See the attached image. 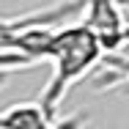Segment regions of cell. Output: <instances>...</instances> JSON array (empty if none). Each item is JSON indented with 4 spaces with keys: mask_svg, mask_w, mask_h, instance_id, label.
Instances as JSON below:
<instances>
[{
    "mask_svg": "<svg viewBox=\"0 0 129 129\" xmlns=\"http://www.w3.org/2000/svg\"><path fill=\"white\" fill-rule=\"evenodd\" d=\"M104 58V50L99 41L93 39V33L85 25H60L55 27L47 60L52 63V74L44 85L41 93V107L58 118V107L63 104L66 93L72 91V85H77L88 72H93Z\"/></svg>",
    "mask_w": 129,
    "mask_h": 129,
    "instance_id": "cell-1",
    "label": "cell"
},
{
    "mask_svg": "<svg viewBox=\"0 0 129 129\" xmlns=\"http://www.w3.org/2000/svg\"><path fill=\"white\" fill-rule=\"evenodd\" d=\"M99 41L104 55L121 52L126 44V17L113 0H82V22Z\"/></svg>",
    "mask_w": 129,
    "mask_h": 129,
    "instance_id": "cell-2",
    "label": "cell"
},
{
    "mask_svg": "<svg viewBox=\"0 0 129 129\" xmlns=\"http://www.w3.org/2000/svg\"><path fill=\"white\" fill-rule=\"evenodd\" d=\"M8 66H27V60L22 58V55H17V52L3 50V47H0V72L8 69Z\"/></svg>",
    "mask_w": 129,
    "mask_h": 129,
    "instance_id": "cell-3",
    "label": "cell"
}]
</instances>
